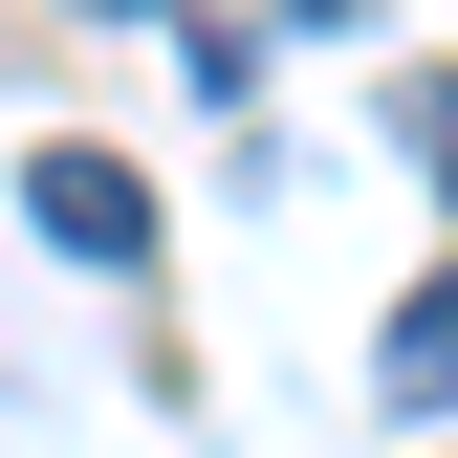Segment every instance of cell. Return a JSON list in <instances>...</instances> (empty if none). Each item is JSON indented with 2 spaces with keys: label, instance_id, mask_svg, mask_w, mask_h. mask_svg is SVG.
<instances>
[{
  "label": "cell",
  "instance_id": "3957f363",
  "mask_svg": "<svg viewBox=\"0 0 458 458\" xmlns=\"http://www.w3.org/2000/svg\"><path fill=\"white\" fill-rule=\"evenodd\" d=\"M241 22H371V0H241Z\"/></svg>",
  "mask_w": 458,
  "mask_h": 458
},
{
  "label": "cell",
  "instance_id": "277c9868",
  "mask_svg": "<svg viewBox=\"0 0 458 458\" xmlns=\"http://www.w3.org/2000/svg\"><path fill=\"white\" fill-rule=\"evenodd\" d=\"M109 22H131V0H109Z\"/></svg>",
  "mask_w": 458,
  "mask_h": 458
},
{
  "label": "cell",
  "instance_id": "7a4b0ae2",
  "mask_svg": "<svg viewBox=\"0 0 458 458\" xmlns=\"http://www.w3.org/2000/svg\"><path fill=\"white\" fill-rule=\"evenodd\" d=\"M393 415H458V284L393 306Z\"/></svg>",
  "mask_w": 458,
  "mask_h": 458
},
{
  "label": "cell",
  "instance_id": "6da1fadb",
  "mask_svg": "<svg viewBox=\"0 0 458 458\" xmlns=\"http://www.w3.org/2000/svg\"><path fill=\"white\" fill-rule=\"evenodd\" d=\"M22 218H44L66 262H109V284L153 262V175H131V153H44V175H22Z\"/></svg>",
  "mask_w": 458,
  "mask_h": 458
}]
</instances>
